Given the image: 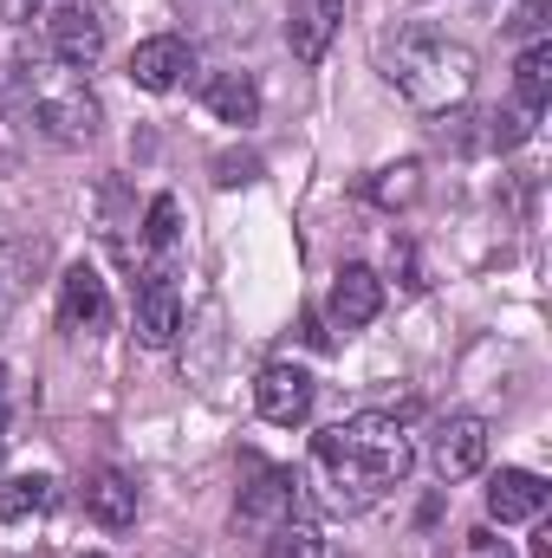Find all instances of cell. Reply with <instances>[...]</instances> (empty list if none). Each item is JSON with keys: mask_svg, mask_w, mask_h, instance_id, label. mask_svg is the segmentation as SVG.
Listing matches in <instances>:
<instances>
[{"mask_svg": "<svg viewBox=\"0 0 552 558\" xmlns=\"http://www.w3.org/2000/svg\"><path fill=\"white\" fill-rule=\"evenodd\" d=\"M33 124L59 149H85V143L98 137V98L85 85H46L39 105H33Z\"/></svg>", "mask_w": 552, "mask_h": 558, "instance_id": "3957f363", "label": "cell"}, {"mask_svg": "<svg viewBox=\"0 0 552 558\" xmlns=\"http://www.w3.org/2000/svg\"><path fill=\"white\" fill-rule=\"evenodd\" d=\"M514 98H520V111H547V98H552V46L547 39H533V46L520 52V65H514Z\"/></svg>", "mask_w": 552, "mask_h": 558, "instance_id": "e0dca14e", "label": "cell"}, {"mask_svg": "<svg viewBox=\"0 0 552 558\" xmlns=\"http://www.w3.org/2000/svg\"><path fill=\"white\" fill-rule=\"evenodd\" d=\"M105 312H111V299H105L98 267H72V274L59 279V325L65 331H98Z\"/></svg>", "mask_w": 552, "mask_h": 558, "instance_id": "5bb4252c", "label": "cell"}, {"mask_svg": "<svg viewBox=\"0 0 552 558\" xmlns=\"http://www.w3.org/2000/svg\"><path fill=\"white\" fill-rule=\"evenodd\" d=\"M52 52H59L72 72L98 65V52H105V20H98L92 7H59V13H52Z\"/></svg>", "mask_w": 552, "mask_h": 558, "instance_id": "4fadbf2b", "label": "cell"}, {"mask_svg": "<svg viewBox=\"0 0 552 558\" xmlns=\"http://www.w3.org/2000/svg\"><path fill=\"white\" fill-rule=\"evenodd\" d=\"M85 513H92L105 533L137 526V481H131L124 468H92V474H85Z\"/></svg>", "mask_w": 552, "mask_h": 558, "instance_id": "9c48e42d", "label": "cell"}, {"mask_svg": "<svg viewBox=\"0 0 552 558\" xmlns=\"http://www.w3.org/2000/svg\"><path fill=\"white\" fill-rule=\"evenodd\" d=\"M176 331H182V292H176L169 267H149L137 286V338L149 351H169Z\"/></svg>", "mask_w": 552, "mask_h": 558, "instance_id": "5b68a950", "label": "cell"}, {"mask_svg": "<svg viewBox=\"0 0 552 558\" xmlns=\"http://www.w3.org/2000/svg\"><path fill=\"white\" fill-rule=\"evenodd\" d=\"M488 124H494V131H488V143H494V149H514V143L533 137V111H520V105H514V111H494Z\"/></svg>", "mask_w": 552, "mask_h": 558, "instance_id": "44dd1931", "label": "cell"}, {"mask_svg": "<svg viewBox=\"0 0 552 558\" xmlns=\"http://www.w3.org/2000/svg\"><path fill=\"white\" fill-rule=\"evenodd\" d=\"M189 72H195V52H189V39H176V33H156V39H143L137 52H131L137 92H176Z\"/></svg>", "mask_w": 552, "mask_h": 558, "instance_id": "ba28073f", "label": "cell"}, {"mask_svg": "<svg viewBox=\"0 0 552 558\" xmlns=\"http://www.w3.org/2000/svg\"><path fill=\"white\" fill-rule=\"evenodd\" d=\"M384 72H391V85L410 98L416 111H455L475 92V52L455 46V39H442V33H429V26L404 33L384 52Z\"/></svg>", "mask_w": 552, "mask_h": 558, "instance_id": "7a4b0ae2", "label": "cell"}, {"mask_svg": "<svg viewBox=\"0 0 552 558\" xmlns=\"http://www.w3.org/2000/svg\"><path fill=\"white\" fill-rule=\"evenodd\" d=\"M0 20L7 26H26V20H39V0H0Z\"/></svg>", "mask_w": 552, "mask_h": 558, "instance_id": "603a6c76", "label": "cell"}, {"mask_svg": "<svg viewBox=\"0 0 552 558\" xmlns=\"http://www.w3.org/2000/svg\"><path fill=\"white\" fill-rule=\"evenodd\" d=\"M364 195H371L377 208H410L416 195H422V169H416V162H391V169H377V175L364 182Z\"/></svg>", "mask_w": 552, "mask_h": 558, "instance_id": "ac0fdd59", "label": "cell"}, {"mask_svg": "<svg viewBox=\"0 0 552 558\" xmlns=\"http://www.w3.org/2000/svg\"><path fill=\"white\" fill-rule=\"evenodd\" d=\"M13 422V377H7V364H0V428Z\"/></svg>", "mask_w": 552, "mask_h": 558, "instance_id": "d4e9b609", "label": "cell"}, {"mask_svg": "<svg viewBox=\"0 0 552 558\" xmlns=\"http://www.w3.org/2000/svg\"><path fill=\"white\" fill-rule=\"evenodd\" d=\"M208 111L221 124H254L261 118V85L248 72H221V78H208Z\"/></svg>", "mask_w": 552, "mask_h": 558, "instance_id": "2e32d148", "label": "cell"}, {"mask_svg": "<svg viewBox=\"0 0 552 558\" xmlns=\"http://www.w3.org/2000/svg\"><path fill=\"white\" fill-rule=\"evenodd\" d=\"M429 461H435L442 481L481 474V468H488V422L481 416H448L435 428V441H429Z\"/></svg>", "mask_w": 552, "mask_h": 558, "instance_id": "277c9868", "label": "cell"}, {"mask_svg": "<svg viewBox=\"0 0 552 558\" xmlns=\"http://www.w3.org/2000/svg\"><path fill=\"white\" fill-rule=\"evenodd\" d=\"M59 507V481L52 474H13L0 481V520L20 526V520H46Z\"/></svg>", "mask_w": 552, "mask_h": 558, "instance_id": "9a60e30c", "label": "cell"}, {"mask_svg": "<svg viewBox=\"0 0 552 558\" xmlns=\"http://www.w3.org/2000/svg\"><path fill=\"white\" fill-rule=\"evenodd\" d=\"M338 26H345V0H292V20H286L292 59H299V65H319V59L332 52Z\"/></svg>", "mask_w": 552, "mask_h": 558, "instance_id": "8992f818", "label": "cell"}, {"mask_svg": "<svg viewBox=\"0 0 552 558\" xmlns=\"http://www.w3.org/2000/svg\"><path fill=\"white\" fill-rule=\"evenodd\" d=\"M254 403H261V416L267 422L299 428V422L312 416V377H305L299 364H267L261 384H254Z\"/></svg>", "mask_w": 552, "mask_h": 558, "instance_id": "52a82bcc", "label": "cell"}, {"mask_svg": "<svg viewBox=\"0 0 552 558\" xmlns=\"http://www.w3.org/2000/svg\"><path fill=\"white\" fill-rule=\"evenodd\" d=\"M215 169H221L215 182H228V189H235V182H248V169H254V162H248V156H221Z\"/></svg>", "mask_w": 552, "mask_h": 558, "instance_id": "cb8c5ba5", "label": "cell"}, {"mask_svg": "<svg viewBox=\"0 0 552 558\" xmlns=\"http://www.w3.org/2000/svg\"><path fill=\"white\" fill-rule=\"evenodd\" d=\"M468 558H514V553H507V539H494V533H468Z\"/></svg>", "mask_w": 552, "mask_h": 558, "instance_id": "7402d4cb", "label": "cell"}, {"mask_svg": "<svg viewBox=\"0 0 552 558\" xmlns=\"http://www.w3.org/2000/svg\"><path fill=\"white\" fill-rule=\"evenodd\" d=\"M325 312H332V325H338V331H364V325L384 312V279L371 274V267H345V274L332 279Z\"/></svg>", "mask_w": 552, "mask_h": 558, "instance_id": "30bf717a", "label": "cell"}, {"mask_svg": "<svg viewBox=\"0 0 552 558\" xmlns=\"http://www.w3.org/2000/svg\"><path fill=\"white\" fill-rule=\"evenodd\" d=\"M292 507H299V481L286 468H254V481L241 487V520L248 526H279V520H292Z\"/></svg>", "mask_w": 552, "mask_h": 558, "instance_id": "7c38bea8", "label": "cell"}, {"mask_svg": "<svg viewBox=\"0 0 552 558\" xmlns=\"http://www.w3.org/2000/svg\"><path fill=\"white\" fill-rule=\"evenodd\" d=\"M533 558H552V526H540V533H533Z\"/></svg>", "mask_w": 552, "mask_h": 558, "instance_id": "484cf974", "label": "cell"}, {"mask_svg": "<svg viewBox=\"0 0 552 558\" xmlns=\"http://www.w3.org/2000/svg\"><path fill=\"white\" fill-rule=\"evenodd\" d=\"M488 513H494L501 526L540 520V513H547V481H540L533 468H501V474L488 481Z\"/></svg>", "mask_w": 552, "mask_h": 558, "instance_id": "8fae6325", "label": "cell"}, {"mask_svg": "<svg viewBox=\"0 0 552 558\" xmlns=\"http://www.w3.org/2000/svg\"><path fill=\"white\" fill-rule=\"evenodd\" d=\"M267 558H319V533H312L305 520H299V526L279 520L274 533H267Z\"/></svg>", "mask_w": 552, "mask_h": 558, "instance_id": "ffe728a7", "label": "cell"}, {"mask_svg": "<svg viewBox=\"0 0 552 558\" xmlns=\"http://www.w3.org/2000/svg\"><path fill=\"white\" fill-rule=\"evenodd\" d=\"M85 558H105V553H85Z\"/></svg>", "mask_w": 552, "mask_h": 558, "instance_id": "4316f807", "label": "cell"}, {"mask_svg": "<svg viewBox=\"0 0 552 558\" xmlns=\"http://www.w3.org/2000/svg\"><path fill=\"white\" fill-rule=\"evenodd\" d=\"M176 221H182L176 195H156L149 215H143V247H149V254H169V247H176Z\"/></svg>", "mask_w": 552, "mask_h": 558, "instance_id": "d6986e66", "label": "cell"}, {"mask_svg": "<svg viewBox=\"0 0 552 558\" xmlns=\"http://www.w3.org/2000/svg\"><path fill=\"white\" fill-rule=\"evenodd\" d=\"M312 454H319V474L332 481V507H351V513L371 507V500H384L391 487H404L416 468L410 428L397 416H377V410L319 428Z\"/></svg>", "mask_w": 552, "mask_h": 558, "instance_id": "6da1fadb", "label": "cell"}]
</instances>
